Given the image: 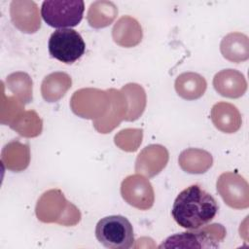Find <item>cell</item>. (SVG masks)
Masks as SVG:
<instances>
[{
  "mask_svg": "<svg viewBox=\"0 0 249 249\" xmlns=\"http://www.w3.org/2000/svg\"><path fill=\"white\" fill-rule=\"evenodd\" d=\"M219 210L216 199L197 184L191 185L175 198L171 215L182 228L195 230L211 222Z\"/></svg>",
  "mask_w": 249,
  "mask_h": 249,
  "instance_id": "obj_1",
  "label": "cell"
},
{
  "mask_svg": "<svg viewBox=\"0 0 249 249\" xmlns=\"http://www.w3.org/2000/svg\"><path fill=\"white\" fill-rule=\"evenodd\" d=\"M35 213L43 223H56L62 226H75L81 220V212L69 202L58 189L45 192L37 201Z\"/></svg>",
  "mask_w": 249,
  "mask_h": 249,
  "instance_id": "obj_2",
  "label": "cell"
},
{
  "mask_svg": "<svg viewBox=\"0 0 249 249\" xmlns=\"http://www.w3.org/2000/svg\"><path fill=\"white\" fill-rule=\"evenodd\" d=\"M95 236L99 243L109 249H128L134 243L132 225L121 215L100 219L95 227Z\"/></svg>",
  "mask_w": 249,
  "mask_h": 249,
  "instance_id": "obj_3",
  "label": "cell"
},
{
  "mask_svg": "<svg viewBox=\"0 0 249 249\" xmlns=\"http://www.w3.org/2000/svg\"><path fill=\"white\" fill-rule=\"evenodd\" d=\"M226 236L221 224H212L167 237L159 248H217Z\"/></svg>",
  "mask_w": 249,
  "mask_h": 249,
  "instance_id": "obj_4",
  "label": "cell"
},
{
  "mask_svg": "<svg viewBox=\"0 0 249 249\" xmlns=\"http://www.w3.org/2000/svg\"><path fill=\"white\" fill-rule=\"evenodd\" d=\"M84 11L85 3L82 0H46L41 6V16L45 22L60 29L78 25Z\"/></svg>",
  "mask_w": 249,
  "mask_h": 249,
  "instance_id": "obj_5",
  "label": "cell"
},
{
  "mask_svg": "<svg viewBox=\"0 0 249 249\" xmlns=\"http://www.w3.org/2000/svg\"><path fill=\"white\" fill-rule=\"evenodd\" d=\"M48 48L53 57L65 64H72L84 54L86 44L78 31L61 28L52 33Z\"/></svg>",
  "mask_w": 249,
  "mask_h": 249,
  "instance_id": "obj_6",
  "label": "cell"
},
{
  "mask_svg": "<svg viewBox=\"0 0 249 249\" xmlns=\"http://www.w3.org/2000/svg\"><path fill=\"white\" fill-rule=\"evenodd\" d=\"M70 105L76 115L96 121L106 114L110 106V97L108 91L82 89L74 92Z\"/></svg>",
  "mask_w": 249,
  "mask_h": 249,
  "instance_id": "obj_7",
  "label": "cell"
},
{
  "mask_svg": "<svg viewBox=\"0 0 249 249\" xmlns=\"http://www.w3.org/2000/svg\"><path fill=\"white\" fill-rule=\"evenodd\" d=\"M216 189L230 207L233 209L249 207V186L241 175L231 171L222 173L217 179Z\"/></svg>",
  "mask_w": 249,
  "mask_h": 249,
  "instance_id": "obj_8",
  "label": "cell"
},
{
  "mask_svg": "<svg viewBox=\"0 0 249 249\" xmlns=\"http://www.w3.org/2000/svg\"><path fill=\"white\" fill-rule=\"evenodd\" d=\"M121 195L126 203L140 210H148L154 205L153 186L146 177L138 173L129 175L123 180Z\"/></svg>",
  "mask_w": 249,
  "mask_h": 249,
  "instance_id": "obj_9",
  "label": "cell"
},
{
  "mask_svg": "<svg viewBox=\"0 0 249 249\" xmlns=\"http://www.w3.org/2000/svg\"><path fill=\"white\" fill-rule=\"evenodd\" d=\"M168 151L159 144L146 146L135 160V171L138 174L152 178L158 175L168 161Z\"/></svg>",
  "mask_w": 249,
  "mask_h": 249,
  "instance_id": "obj_10",
  "label": "cell"
},
{
  "mask_svg": "<svg viewBox=\"0 0 249 249\" xmlns=\"http://www.w3.org/2000/svg\"><path fill=\"white\" fill-rule=\"evenodd\" d=\"M10 15L14 25L24 33H35L41 27L38 7L33 1H12Z\"/></svg>",
  "mask_w": 249,
  "mask_h": 249,
  "instance_id": "obj_11",
  "label": "cell"
},
{
  "mask_svg": "<svg viewBox=\"0 0 249 249\" xmlns=\"http://www.w3.org/2000/svg\"><path fill=\"white\" fill-rule=\"evenodd\" d=\"M216 91L224 97L238 98L247 89V82L242 73L234 69H224L213 78Z\"/></svg>",
  "mask_w": 249,
  "mask_h": 249,
  "instance_id": "obj_12",
  "label": "cell"
},
{
  "mask_svg": "<svg viewBox=\"0 0 249 249\" xmlns=\"http://www.w3.org/2000/svg\"><path fill=\"white\" fill-rule=\"evenodd\" d=\"M110 97V106L108 113L101 119L93 121V125L100 133H107L119 125L122 120H124L126 114V106L121 90L111 89L107 90Z\"/></svg>",
  "mask_w": 249,
  "mask_h": 249,
  "instance_id": "obj_13",
  "label": "cell"
},
{
  "mask_svg": "<svg viewBox=\"0 0 249 249\" xmlns=\"http://www.w3.org/2000/svg\"><path fill=\"white\" fill-rule=\"evenodd\" d=\"M211 121L214 126L225 133H234L241 126V115L238 109L228 102H218L211 109Z\"/></svg>",
  "mask_w": 249,
  "mask_h": 249,
  "instance_id": "obj_14",
  "label": "cell"
},
{
  "mask_svg": "<svg viewBox=\"0 0 249 249\" xmlns=\"http://www.w3.org/2000/svg\"><path fill=\"white\" fill-rule=\"evenodd\" d=\"M143 32L140 23L130 16H124L115 23L112 29L114 42L124 48L138 45L142 40Z\"/></svg>",
  "mask_w": 249,
  "mask_h": 249,
  "instance_id": "obj_15",
  "label": "cell"
},
{
  "mask_svg": "<svg viewBox=\"0 0 249 249\" xmlns=\"http://www.w3.org/2000/svg\"><path fill=\"white\" fill-rule=\"evenodd\" d=\"M1 161L9 170L15 172L24 170L30 162L29 145L19 142L18 139H14L4 146Z\"/></svg>",
  "mask_w": 249,
  "mask_h": 249,
  "instance_id": "obj_16",
  "label": "cell"
},
{
  "mask_svg": "<svg viewBox=\"0 0 249 249\" xmlns=\"http://www.w3.org/2000/svg\"><path fill=\"white\" fill-rule=\"evenodd\" d=\"M220 51L223 56L231 62L245 61L249 58L248 37L240 32L229 33L222 39Z\"/></svg>",
  "mask_w": 249,
  "mask_h": 249,
  "instance_id": "obj_17",
  "label": "cell"
},
{
  "mask_svg": "<svg viewBox=\"0 0 249 249\" xmlns=\"http://www.w3.org/2000/svg\"><path fill=\"white\" fill-rule=\"evenodd\" d=\"M178 162L180 167L191 174H202L206 172L213 163L210 153L197 148H189L181 152Z\"/></svg>",
  "mask_w": 249,
  "mask_h": 249,
  "instance_id": "obj_18",
  "label": "cell"
},
{
  "mask_svg": "<svg viewBox=\"0 0 249 249\" xmlns=\"http://www.w3.org/2000/svg\"><path fill=\"white\" fill-rule=\"evenodd\" d=\"M207 88L205 79L195 72L180 74L175 80L177 94L186 100H195L201 97Z\"/></svg>",
  "mask_w": 249,
  "mask_h": 249,
  "instance_id": "obj_19",
  "label": "cell"
},
{
  "mask_svg": "<svg viewBox=\"0 0 249 249\" xmlns=\"http://www.w3.org/2000/svg\"><path fill=\"white\" fill-rule=\"evenodd\" d=\"M71 77L64 72H53L46 76L41 85V93L48 102H56L71 88Z\"/></svg>",
  "mask_w": 249,
  "mask_h": 249,
  "instance_id": "obj_20",
  "label": "cell"
},
{
  "mask_svg": "<svg viewBox=\"0 0 249 249\" xmlns=\"http://www.w3.org/2000/svg\"><path fill=\"white\" fill-rule=\"evenodd\" d=\"M126 106L124 121H135L144 112L146 106V94L143 88L137 84H127L122 88Z\"/></svg>",
  "mask_w": 249,
  "mask_h": 249,
  "instance_id": "obj_21",
  "label": "cell"
},
{
  "mask_svg": "<svg viewBox=\"0 0 249 249\" xmlns=\"http://www.w3.org/2000/svg\"><path fill=\"white\" fill-rule=\"evenodd\" d=\"M118 15V8L111 1H95L90 4L88 12L89 24L93 28L110 25Z\"/></svg>",
  "mask_w": 249,
  "mask_h": 249,
  "instance_id": "obj_22",
  "label": "cell"
},
{
  "mask_svg": "<svg viewBox=\"0 0 249 249\" xmlns=\"http://www.w3.org/2000/svg\"><path fill=\"white\" fill-rule=\"evenodd\" d=\"M7 88L23 105L32 101V80L27 73L15 72L6 79Z\"/></svg>",
  "mask_w": 249,
  "mask_h": 249,
  "instance_id": "obj_23",
  "label": "cell"
},
{
  "mask_svg": "<svg viewBox=\"0 0 249 249\" xmlns=\"http://www.w3.org/2000/svg\"><path fill=\"white\" fill-rule=\"evenodd\" d=\"M42 120L33 110L23 111L10 124V127L24 137H36L42 131Z\"/></svg>",
  "mask_w": 249,
  "mask_h": 249,
  "instance_id": "obj_24",
  "label": "cell"
}]
</instances>
